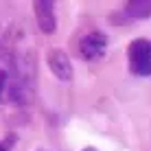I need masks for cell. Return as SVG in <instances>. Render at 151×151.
I'll use <instances>...</instances> for the list:
<instances>
[{
	"instance_id": "obj_5",
	"label": "cell",
	"mask_w": 151,
	"mask_h": 151,
	"mask_svg": "<svg viewBox=\"0 0 151 151\" xmlns=\"http://www.w3.org/2000/svg\"><path fill=\"white\" fill-rule=\"evenodd\" d=\"M125 13L136 20L151 18V0H129L125 2Z\"/></svg>"
},
{
	"instance_id": "obj_2",
	"label": "cell",
	"mask_w": 151,
	"mask_h": 151,
	"mask_svg": "<svg viewBox=\"0 0 151 151\" xmlns=\"http://www.w3.org/2000/svg\"><path fill=\"white\" fill-rule=\"evenodd\" d=\"M105 46H107V37L103 33H99V31H94V33H88L79 42V53H81L83 59L94 61V59H101L103 57Z\"/></svg>"
},
{
	"instance_id": "obj_4",
	"label": "cell",
	"mask_w": 151,
	"mask_h": 151,
	"mask_svg": "<svg viewBox=\"0 0 151 151\" xmlns=\"http://www.w3.org/2000/svg\"><path fill=\"white\" fill-rule=\"evenodd\" d=\"M35 9V20H37V29L42 33H53L57 18H55V4L50 0H35L33 2Z\"/></svg>"
},
{
	"instance_id": "obj_3",
	"label": "cell",
	"mask_w": 151,
	"mask_h": 151,
	"mask_svg": "<svg viewBox=\"0 0 151 151\" xmlns=\"http://www.w3.org/2000/svg\"><path fill=\"white\" fill-rule=\"evenodd\" d=\"M46 61H48V68H50V72H53L57 79H61V81H70L72 79V64H70L68 55H66L61 48L48 50Z\"/></svg>"
},
{
	"instance_id": "obj_1",
	"label": "cell",
	"mask_w": 151,
	"mask_h": 151,
	"mask_svg": "<svg viewBox=\"0 0 151 151\" xmlns=\"http://www.w3.org/2000/svg\"><path fill=\"white\" fill-rule=\"evenodd\" d=\"M127 57H129V68L134 75L147 77L151 75V42L138 37L129 44L127 48Z\"/></svg>"
},
{
	"instance_id": "obj_6",
	"label": "cell",
	"mask_w": 151,
	"mask_h": 151,
	"mask_svg": "<svg viewBox=\"0 0 151 151\" xmlns=\"http://www.w3.org/2000/svg\"><path fill=\"white\" fill-rule=\"evenodd\" d=\"M81 151H96L94 147H86V149H81Z\"/></svg>"
}]
</instances>
